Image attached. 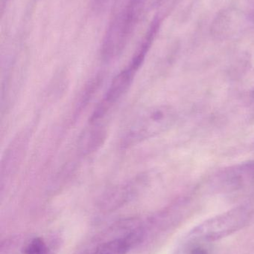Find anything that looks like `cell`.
<instances>
[{"instance_id": "9c48e42d", "label": "cell", "mask_w": 254, "mask_h": 254, "mask_svg": "<svg viewBox=\"0 0 254 254\" xmlns=\"http://www.w3.org/2000/svg\"><path fill=\"white\" fill-rule=\"evenodd\" d=\"M191 254H208L207 251L204 250V249L201 248H197V249H193L191 252Z\"/></svg>"}, {"instance_id": "6da1fadb", "label": "cell", "mask_w": 254, "mask_h": 254, "mask_svg": "<svg viewBox=\"0 0 254 254\" xmlns=\"http://www.w3.org/2000/svg\"><path fill=\"white\" fill-rule=\"evenodd\" d=\"M252 210L247 207H240L221 213L201 222L189 232V240L195 241L214 242L229 237L249 224Z\"/></svg>"}, {"instance_id": "277c9868", "label": "cell", "mask_w": 254, "mask_h": 254, "mask_svg": "<svg viewBox=\"0 0 254 254\" xmlns=\"http://www.w3.org/2000/svg\"><path fill=\"white\" fill-rule=\"evenodd\" d=\"M144 231L140 228L133 230L124 237L101 243L89 254H127L142 241Z\"/></svg>"}, {"instance_id": "8992f818", "label": "cell", "mask_w": 254, "mask_h": 254, "mask_svg": "<svg viewBox=\"0 0 254 254\" xmlns=\"http://www.w3.org/2000/svg\"><path fill=\"white\" fill-rule=\"evenodd\" d=\"M232 185H242L254 180V162L247 163L231 169L224 176Z\"/></svg>"}, {"instance_id": "3957f363", "label": "cell", "mask_w": 254, "mask_h": 254, "mask_svg": "<svg viewBox=\"0 0 254 254\" xmlns=\"http://www.w3.org/2000/svg\"><path fill=\"white\" fill-rule=\"evenodd\" d=\"M134 73L135 71L128 67L113 78L105 97L92 114L91 122H98L104 116L109 109L123 96L131 86Z\"/></svg>"}, {"instance_id": "52a82bcc", "label": "cell", "mask_w": 254, "mask_h": 254, "mask_svg": "<svg viewBox=\"0 0 254 254\" xmlns=\"http://www.w3.org/2000/svg\"><path fill=\"white\" fill-rule=\"evenodd\" d=\"M131 187L130 185H123L116 187L114 189L109 191L104 195L103 204L107 207H118L120 205L126 201L131 192H132Z\"/></svg>"}, {"instance_id": "ba28073f", "label": "cell", "mask_w": 254, "mask_h": 254, "mask_svg": "<svg viewBox=\"0 0 254 254\" xmlns=\"http://www.w3.org/2000/svg\"><path fill=\"white\" fill-rule=\"evenodd\" d=\"M23 254H55L48 247L46 242L40 238H36L31 240L22 249Z\"/></svg>"}, {"instance_id": "5b68a950", "label": "cell", "mask_w": 254, "mask_h": 254, "mask_svg": "<svg viewBox=\"0 0 254 254\" xmlns=\"http://www.w3.org/2000/svg\"><path fill=\"white\" fill-rule=\"evenodd\" d=\"M106 139V129L98 125V122L91 123V127L86 128L79 140V149L85 155L96 151Z\"/></svg>"}, {"instance_id": "30bf717a", "label": "cell", "mask_w": 254, "mask_h": 254, "mask_svg": "<svg viewBox=\"0 0 254 254\" xmlns=\"http://www.w3.org/2000/svg\"><path fill=\"white\" fill-rule=\"evenodd\" d=\"M252 103H253L254 106V91L253 92V95H252Z\"/></svg>"}, {"instance_id": "7a4b0ae2", "label": "cell", "mask_w": 254, "mask_h": 254, "mask_svg": "<svg viewBox=\"0 0 254 254\" xmlns=\"http://www.w3.org/2000/svg\"><path fill=\"white\" fill-rule=\"evenodd\" d=\"M175 113L169 107H158L143 112L133 122L126 135V143L153 137L172 126Z\"/></svg>"}]
</instances>
